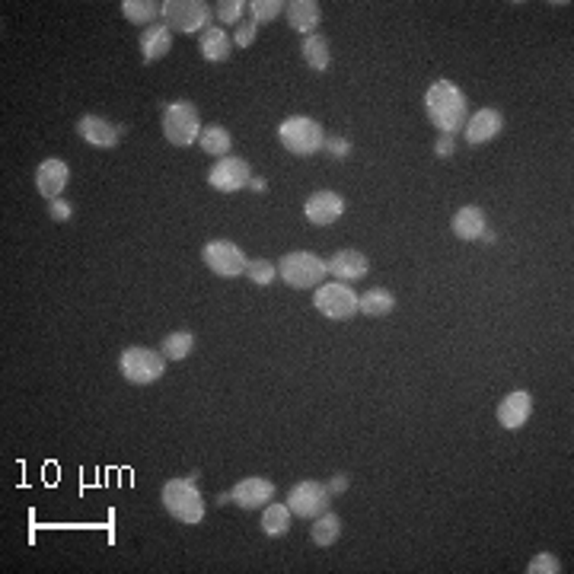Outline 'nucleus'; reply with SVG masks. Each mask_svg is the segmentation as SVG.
<instances>
[{
	"mask_svg": "<svg viewBox=\"0 0 574 574\" xmlns=\"http://www.w3.org/2000/svg\"><path fill=\"white\" fill-rule=\"evenodd\" d=\"M424 109H428L431 125L441 134H460L466 125V93L453 80H434L424 93Z\"/></svg>",
	"mask_w": 574,
	"mask_h": 574,
	"instance_id": "obj_1",
	"label": "nucleus"
},
{
	"mask_svg": "<svg viewBox=\"0 0 574 574\" xmlns=\"http://www.w3.org/2000/svg\"><path fill=\"white\" fill-rule=\"evenodd\" d=\"M159 501H163L169 517L179 520V524H188V526L201 524V520H205V511H208L192 476L169 478V482L163 485V491H159Z\"/></svg>",
	"mask_w": 574,
	"mask_h": 574,
	"instance_id": "obj_2",
	"label": "nucleus"
},
{
	"mask_svg": "<svg viewBox=\"0 0 574 574\" xmlns=\"http://www.w3.org/2000/svg\"><path fill=\"white\" fill-rule=\"evenodd\" d=\"M278 141L294 157H313V153H319L325 147V132L316 118L291 115L278 125Z\"/></svg>",
	"mask_w": 574,
	"mask_h": 574,
	"instance_id": "obj_3",
	"label": "nucleus"
},
{
	"mask_svg": "<svg viewBox=\"0 0 574 574\" xmlns=\"http://www.w3.org/2000/svg\"><path fill=\"white\" fill-rule=\"evenodd\" d=\"M118 370L132 387H150L167 374V358H163V351H153V348L132 345L118 358Z\"/></svg>",
	"mask_w": 574,
	"mask_h": 574,
	"instance_id": "obj_4",
	"label": "nucleus"
},
{
	"mask_svg": "<svg viewBox=\"0 0 574 574\" xmlns=\"http://www.w3.org/2000/svg\"><path fill=\"white\" fill-rule=\"evenodd\" d=\"M159 16H163V26L169 32H205L211 26V7L205 0H163L159 4Z\"/></svg>",
	"mask_w": 574,
	"mask_h": 574,
	"instance_id": "obj_5",
	"label": "nucleus"
},
{
	"mask_svg": "<svg viewBox=\"0 0 574 574\" xmlns=\"http://www.w3.org/2000/svg\"><path fill=\"white\" fill-rule=\"evenodd\" d=\"M278 275L291 284V287L306 291V287H319L323 278L329 275V269H325V259H319L316 252L297 250V252H287L284 259H278Z\"/></svg>",
	"mask_w": 574,
	"mask_h": 574,
	"instance_id": "obj_6",
	"label": "nucleus"
},
{
	"mask_svg": "<svg viewBox=\"0 0 574 574\" xmlns=\"http://www.w3.org/2000/svg\"><path fill=\"white\" fill-rule=\"evenodd\" d=\"M201 115L192 103H169L163 109V138L169 141L173 147H188L201 138Z\"/></svg>",
	"mask_w": 574,
	"mask_h": 574,
	"instance_id": "obj_7",
	"label": "nucleus"
},
{
	"mask_svg": "<svg viewBox=\"0 0 574 574\" xmlns=\"http://www.w3.org/2000/svg\"><path fill=\"white\" fill-rule=\"evenodd\" d=\"M313 306H316L325 319H342V323H345V319L360 313V297L345 281H333V284H319L316 294H313Z\"/></svg>",
	"mask_w": 574,
	"mask_h": 574,
	"instance_id": "obj_8",
	"label": "nucleus"
},
{
	"mask_svg": "<svg viewBox=\"0 0 574 574\" xmlns=\"http://www.w3.org/2000/svg\"><path fill=\"white\" fill-rule=\"evenodd\" d=\"M329 501H333V491L325 482H316V478H306V482H297L287 495V507H291L294 517L313 520L319 514L329 511Z\"/></svg>",
	"mask_w": 574,
	"mask_h": 574,
	"instance_id": "obj_9",
	"label": "nucleus"
},
{
	"mask_svg": "<svg viewBox=\"0 0 574 574\" xmlns=\"http://www.w3.org/2000/svg\"><path fill=\"white\" fill-rule=\"evenodd\" d=\"M201 262L208 265L214 275L221 278H240L246 275V265H250V259H246V252L236 246V242L230 240H214L208 242L205 250H201Z\"/></svg>",
	"mask_w": 574,
	"mask_h": 574,
	"instance_id": "obj_10",
	"label": "nucleus"
},
{
	"mask_svg": "<svg viewBox=\"0 0 574 574\" xmlns=\"http://www.w3.org/2000/svg\"><path fill=\"white\" fill-rule=\"evenodd\" d=\"M250 179H252V167H250V159H242V157H221L208 173L211 188H217V192L223 195H233L240 192V188H246Z\"/></svg>",
	"mask_w": 574,
	"mask_h": 574,
	"instance_id": "obj_11",
	"label": "nucleus"
},
{
	"mask_svg": "<svg viewBox=\"0 0 574 574\" xmlns=\"http://www.w3.org/2000/svg\"><path fill=\"white\" fill-rule=\"evenodd\" d=\"M505 132V115H501L498 109H478L476 115L466 118L463 125V134H466V144L478 147V144H488V141H495L498 134Z\"/></svg>",
	"mask_w": 574,
	"mask_h": 574,
	"instance_id": "obj_12",
	"label": "nucleus"
},
{
	"mask_svg": "<svg viewBox=\"0 0 574 574\" xmlns=\"http://www.w3.org/2000/svg\"><path fill=\"white\" fill-rule=\"evenodd\" d=\"M271 498H275V482L262 476L242 478V482H236L233 491H230V501H236L242 511H259V507H265Z\"/></svg>",
	"mask_w": 574,
	"mask_h": 574,
	"instance_id": "obj_13",
	"label": "nucleus"
},
{
	"mask_svg": "<svg viewBox=\"0 0 574 574\" xmlns=\"http://www.w3.org/2000/svg\"><path fill=\"white\" fill-rule=\"evenodd\" d=\"M77 134H80L90 147L105 150V147H115L118 141H122L125 128L115 125V122H109V118H103V115H84L77 122Z\"/></svg>",
	"mask_w": 574,
	"mask_h": 574,
	"instance_id": "obj_14",
	"label": "nucleus"
},
{
	"mask_svg": "<svg viewBox=\"0 0 574 574\" xmlns=\"http://www.w3.org/2000/svg\"><path fill=\"white\" fill-rule=\"evenodd\" d=\"M304 214L313 227H329L345 214V198L339 192H313L304 205Z\"/></svg>",
	"mask_w": 574,
	"mask_h": 574,
	"instance_id": "obj_15",
	"label": "nucleus"
},
{
	"mask_svg": "<svg viewBox=\"0 0 574 574\" xmlns=\"http://www.w3.org/2000/svg\"><path fill=\"white\" fill-rule=\"evenodd\" d=\"M68 182H70V169H68V163L58 159V157L42 159L39 169H35V188H39V195L49 198V201L61 198V192L68 188Z\"/></svg>",
	"mask_w": 574,
	"mask_h": 574,
	"instance_id": "obj_16",
	"label": "nucleus"
},
{
	"mask_svg": "<svg viewBox=\"0 0 574 574\" xmlns=\"http://www.w3.org/2000/svg\"><path fill=\"white\" fill-rule=\"evenodd\" d=\"M530 415H533V396L526 393V389H514V393H507L505 399L498 402L501 428H507V431L524 428V424L530 422Z\"/></svg>",
	"mask_w": 574,
	"mask_h": 574,
	"instance_id": "obj_17",
	"label": "nucleus"
},
{
	"mask_svg": "<svg viewBox=\"0 0 574 574\" xmlns=\"http://www.w3.org/2000/svg\"><path fill=\"white\" fill-rule=\"evenodd\" d=\"M325 269H329V275H335V281H360V278L370 271V262H367L364 252L358 250H339L329 262H325Z\"/></svg>",
	"mask_w": 574,
	"mask_h": 574,
	"instance_id": "obj_18",
	"label": "nucleus"
},
{
	"mask_svg": "<svg viewBox=\"0 0 574 574\" xmlns=\"http://www.w3.org/2000/svg\"><path fill=\"white\" fill-rule=\"evenodd\" d=\"M284 10H287V26L294 32H304V39L306 35H316V26L323 20V10H319L316 0H291Z\"/></svg>",
	"mask_w": 574,
	"mask_h": 574,
	"instance_id": "obj_19",
	"label": "nucleus"
},
{
	"mask_svg": "<svg viewBox=\"0 0 574 574\" xmlns=\"http://www.w3.org/2000/svg\"><path fill=\"white\" fill-rule=\"evenodd\" d=\"M450 227H453V236H460V240H482V233L488 230V217H485V211L478 205H466V208H460L453 214Z\"/></svg>",
	"mask_w": 574,
	"mask_h": 574,
	"instance_id": "obj_20",
	"label": "nucleus"
},
{
	"mask_svg": "<svg viewBox=\"0 0 574 574\" xmlns=\"http://www.w3.org/2000/svg\"><path fill=\"white\" fill-rule=\"evenodd\" d=\"M169 49H173V32H169L163 23H153L141 32V55H144L147 64L159 61V58H167Z\"/></svg>",
	"mask_w": 574,
	"mask_h": 574,
	"instance_id": "obj_21",
	"label": "nucleus"
},
{
	"mask_svg": "<svg viewBox=\"0 0 574 574\" xmlns=\"http://www.w3.org/2000/svg\"><path fill=\"white\" fill-rule=\"evenodd\" d=\"M201 45V55H205V61H227L230 51H233V35L223 32L221 26H208L205 32H201L198 39Z\"/></svg>",
	"mask_w": 574,
	"mask_h": 574,
	"instance_id": "obj_22",
	"label": "nucleus"
},
{
	"mask_svg": "<svg viewBox=\"0 0 574 574\" xmlns=\"http://www.w3.org/2000/svg\"><path fill=\"white\" fill-rule=\"evenodd\" d=\"M342 536V520L335 517V514H319V517H313V526H310V540L316 542V546H333V542H339Z\"/></svg>",
	"mask_w": 574,
	"mask_h": 574,
	"instance_id": "obj_23",
	"label": "nucleus"
},
{
	"mask_svg": "<svg viewBox=\"0 0 574 574\" xmlns=\"http://www.w3.org/2000/svg\"><path fill=\"white\" fill-rule=\"evenodd\" d=\"M291 520H294V514H291V507L287 505H265V511H262V533L265 536H284V533L291 530Z\"/></svg>",
	"mask_w": 574,
	"mask_h": 574,
	"instance_id": "obj_24",
	"label": "nucleus"
},
{
	"mask_svg": "<svg viewBox=\"0 0 574 574\" xmlns=\"http://www.w3.org/2000/svg\"><path fill=\"white\" fill-rule=\"evenodd\" d=\"M201 150L208 153V157H230V147H233V138H230V132L223 125H211L201 132L198 138Z\"/></svg>",
	"mask_w": 574,
	"mask_h": 574,
	"instance_id": "obj_25",
	"label": "nucleus"
},
{
	"mask_svg": "<svg viewBox=\"0 0 574 574\" xmlns=\"http://www.w3.org/2000/svg\"><path fill=\"white\" fill-rule=\"evenodd\" d=\"M304 61L310 70H329V61H333V51H329V42L323 35H306L304 39Z\"/></svg>",
	"mask_w": 574,
	"mask_h": 574,
	"instance_id": "obj_26",
	"label": "nucleus"
},
{
	"mask_svg": "<svg viewBox=\"0 0 574 574\" xmlns=\"http://www.w3.org/2000/svg\"><path fill=\"white\" fill-rule=\"evenodd\" d=\"M393 310H396V297L389 291H383V287H370V291L360 297V313H364V316L380 319V316H389Z\"/></svg>",
	"mask_w": 574,
	"mask_h": 574,
	"instance_id": "obj_27",
	"label": "nucleus"
},
{
	"mask_svg": "<svg viewBox=\"0 0 574 574\" xmlns=\"http://www.w3.org/2000/svg\"><path fill=\"white\" fill-rule=\"evenodd\" d=\"M122 14L134 26H153V20L159 16V4H153V0H122Z\"/></svg>",
	"mask_w": 574,
	"mask_h": 574,
	"instance_id": "obj_28",
	"label": "nucleus"
},
{
	"mask_svg": "<svg viewBox=\"0 0 574 574\" xmlns=\"http://www.w3.org/2000/svg\"><path fill=\"white\" fill-rule=\"evenodd\" d=\"M195 348V335L192 333H169L167 339H163V358L167 360H186L188 354H192Z\"/></svg>",
	"mask_w": 574,
	"mask_h": 574,
	"instance_id": "obj_29",
	"label": "nucleus"
},
{
	"mask_svg": "<svg viewBox=\"0 0 574 574\" xmlns=\"http://www.w3.org/2000/svg\"><path fill=\"white\" fill-rule=\"evenodd\" d=\"M246 278H250L252 284H259V287H269V284L278 278V265L269 262V259H250V265H246Z\"/></svg>",
	"mask_w": 574,
	"mask_h": 574,
	"instance_id": "obj_30",
	"label": "nucleus"
},
{
	"mask_svg": "<svg viewBox=\"0 0 574 574\" xmlns=\"http://www.w3.org/2000/svg\"><path fill=\"white\" fill-rule=\"evenodd\" d=\"M284 7L287 4H281V0H252L250 4V10H252V23H271V20H278V16L284 14Z\"/></svg>",
	"mask_w": 574,
	"mask_h": 574,
	"instance_id": "obj_31",
	"label": "nucleus"
},
{
	"mask_svg": "<svg viewBox=\"0 0 574 574\" xmlns=\"http://www.w3.org/2000/svg\"><path fill=\"white\" fill-rule=\"evenodd\" d=\"M250 7V4H246V0H221V4H217V20L221 23H227V26H240V16H242V10Z\"/></svg>",
	"mask_w": 574,
	"mask_h": 574,
	"instance_id": "obj_32",
	"label": "nucleus"
},
{
	"mask_svg": "<svg viewBox=\"0 0 574 574\" xmlns=\"http://www.w3.org/2000/svg\"><path fill=\"white\" fill-rule=\"evenodd\" d=\"M559 571H561V561L555 559L552 552L533 555L530 565H526V574H559Z\"/></svg>",
	"mask_w": 574,
	"mask_h": 574,
	"instance_id": "obj_33",
	"label": "nucleus"
},
{
	"mask_svg": "<svg viewBox=\"0 0 574 574\" xmlns=\"http://www.w3.org/2000/svg\"><path fill=\"white\" fill-rule=\"evenodd\" d=\"M256 35H259V26L252 20L240 23L236 26V35H233V45H240V49H250L252 42H256Z\"/></svg>",
	"mask_w": 574,
	"mask_h": 574,
	"instance_id": "obj_34",
	"label": "nucleus"
},
{
	"mask_svg": "<svg viewBox=\"0 0 574 574\" xmlns=\"http://www.w3.org/2000/svg\"><path fill=\"white\" fill-rule=\"evenodd\" d=\"M70 214H74V205H70V201H64V198L49 201V217H51L55 223L70 221Z\"/></svg>",
	"mask_w": 574,
	"mask_h": 574,
	"instance_id": "obj_35",
	"label": "nucleus"
},
{
	"mask_svg": "<svg viewBox=\"0 0 574 574\" xmlns=\"http://www.w3.org/2000/svg\"><path fill=\"white\" fill-rule=\"evenodd\" d=\"M323 150H329L335 159H345L348 153H351V141H345V138H325Z\"/></svg>",
	"mask_w": 574,
	"mask_h": 574,
	"instance_id": "obj_36",
	"label": "nucleus"
},
{
	"mask_svg": "<svg viewBox=\"0 0 574 574\" xmlns=\"http://www.w3.org/2000/svg\"><path fill=\"white\" fill-rule=\"evenodd\" d=\"M453 150H457V144H453V138L450 134H441L434 144V153L437 157H453Z\"/></svg>",
	"mask_w": 574,
	"mask_h": 574,
	"instance_id": "obj_37",
	"label": "nucleus"
},
{
	"mask_svg": "<svg viewBox=\"0 0 574 574\" xmlns=\"http://www.w3.org/2000/svg\"><path fill=\"white\" fill-rule=\"evenodd\" d=\"M325 485H329V491H333V495H345V491H348V476H342V472H339V476H333Z\"/></svg>",
	"mask_w": 574,
	"mask_h": 574,
	"instance_id": "obj_38",
	"label": "nucleus"
},
{
	"mask_svg": "<svg viewBox=\"0 0 574 574\" xmlns=\"http://www.w3.org/2000/svg\"><path fill=\"white\" fill-rule=\"evenodd\" d=\"M250 188H252V192H265V188H269V186H265V179H259V176H252V179H250Z\"/></svg>",
	"mask_w": 574,
	"mask_h": 574,
	"instance_id": "obj_39",
	"label": "nucleus"
},
{
	"mask_svg": "<svg viewBox=\"0 0 574 574\" xmlns=\"http://www.w3.org/2000/svg\"><path fill=\"white\" fill-rule=\"evenodd\" d=\"M482 242H485V246H491V242H495V233H491V230H485V233H482Z\"/></svg>",
	"mask_w": 574,
	"mask_h": 574,
	"instance_id": "obj_40",
	"label": "nucleus"
}]
</instances>
